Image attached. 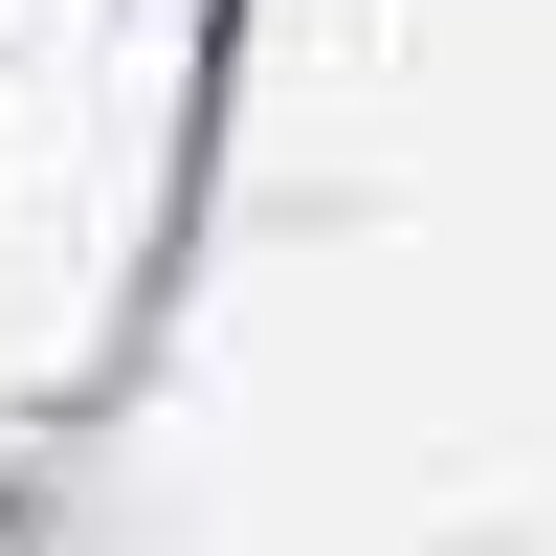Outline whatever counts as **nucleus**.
<instances>
[]
</instances>
